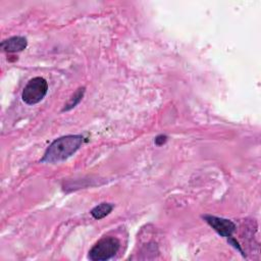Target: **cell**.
I'll list each match as a JSON object with an SVG mask.
<instances>
[{
  "mask_svg": "<svg viewBox=\"0 0 261 261\" xmlns=\"http://www.w3.org/2000/svg\"><path fill=\"white\" fill-rule=\"evenodd\" d=\"M82 135H67L54 140L46 149L41 163H59L72 156L82 146Z\"/></svg>",
  "mask_w": 261,
  "mask_h": 261,
  "instance_id": "1",
  "label": "cell"
},
{
  "mask_svg": "<svg viewBox=\"0 0 261 261\" xmlns=\"http://www.w3.org/2000/svg\"><path fill=\"white\" fill-rule=\"evenodd\" d=\"M120 243L114 237L100 239L89 251L88 258L92 261H105L112 258L119 250Z\"/></svg>",
  "mask_w": 261,
  "mask_h": 261,
  "instance_id": "2",
  "label": "cell"
},
{
  "mask_svg": "<svg viewBox=\"0 0 261 261\" xmlns=\"http://www.w3.org/2000/svg\"><path fill=\"white\" fill-rule=\"evenodd\" d=\"M48 92V83L44 77L35 76L24 86L21 99L28 105H35L41 102Z\"/></svg>",
  "mask_w": 261,
  "mask_h": 261,
  "instance_id": "3",
  "label": "cell"
},
{
  "mask_svg": "<svg viewBox=\"0 0 261 261\" xmlns=\"http://www.w3.org/2000/svg\"><path fill=\"white\" fill-rule=\"evenodd\" d=\"M203 219L221 237L223 238H230L232 237V233L236 231L237 226L234 222H232L230 219L218 217L215 215L206 214L203 215Z\"/></svg>",
  "mask_w": 261,
  "mask_h": 261,
  "instance_id": "4",
  "label": "cell"
},
{
  "mask_svg": "<svg viewBox=\"0 0 261 261\" xmlns=\"http://www.w3.org/2000/svg\"><path fill=\"white\" fill-rule=\"evenodd\" d=\"M1 49L7 53L20 52L28 46V41L24 37L13 36L1 42Z\"/></svg>",
  "mask_w": 261,
  "mask_h": 261,
  "instance_id": "5",
  "label": "cell"
},
{
  "mask_svg": "<svg viewBox=\"0 0 261 261\" xmlns=\"http://www.w3.org/2000/svg\"><path fill=\"white\" fill-rule=\"evenodd\" d=\"M113 209V205L111 203H106V202H103V203H100L99 205L95 206L92 210H91V215L95 218V219H102L104 217H106Z\"/></svg>",
  "mask_w": 261,
  "mask_h": 261,
  "instance_id": "6",
  "label": "cell"
},
{
  "mask_svg": "<svg viewBox=\"0 0 261 261\" xmlns=\"http://www.w3.org/2000/svg\"><path fill=\"white\" fill-rule=\"evenodd\" d=\"M85 91H86V88L85 87H80L74 93L73 95L69 98V100L67 101V103L64 105L63 109H62V112L64 111H69L71 110L72 108H74L83 99L84 97V94H85Z\"/></svg>",
  "mask_w": 261,
  "mask_h": 261,
  "instance_id": "7",
  "label": "cell"
},
{
  "mask_svg": "<svg viewBox=\"0 0 261 261\" xmlns=\"http://www.w3.org/2000/svg\"><path fill=\"white\" fill-rule=\"evenodd\" d=\"M166 141H167V137L165 135H159L155 138V144L157 146H161V145L165 144Z\"/></svg>",
  "mask_w": 261,
  "mask_h": 261,
  "instance_id": "8",
  "label": "cell"
}]
</instances>
